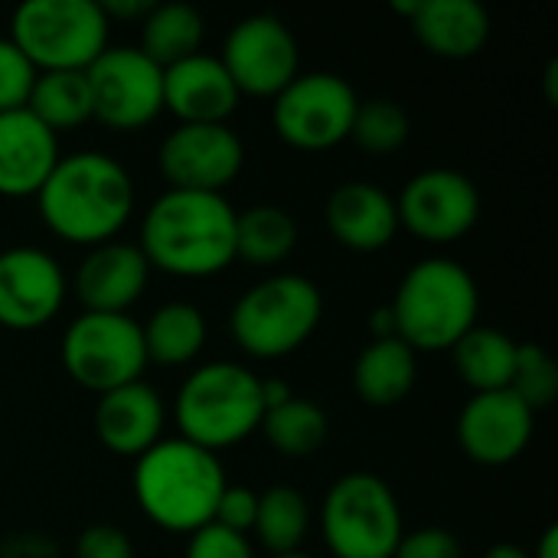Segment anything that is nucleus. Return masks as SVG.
Masks as SVG:
<instances>
[{
  "label": "nucleus",
  "instance_id": "37",
  "mask_svg": "<svg viewBox=\"0 0 558 558\" xmlns=\"http://www.w3.org/2000/svg\"><path fill=\"white\" fill-rule=\"evenodd\" d=\"M75 558H134L131 539L118 526H88L75 539Z\"/></svg>",
  "mask_w": 558,
  "mask_h": 558
},
{
  "label": "nucleus",
  "instance_id": "25",
  "mask_svg": "<svg viewBox=\"0 0 558 558\" xmlns=\"http://www.w3.org/2000/svg\"><path fill=\"white\" fill-rule=\"evenodd\" d=\"M206 36L203 13L190 3H150V10L141 20V52L157 62L160 69H170L190 56L199 52Z\"/></svg>",
  "mask_w": 558,
  "mask_h": 558
},
{
  "label": "nucleus",
  "instance_id": "39",
  "mask_svg": "<svg viewBox=\"0 0 558 558\" xmlns=\"http://www.w3.org/2000/svg\"><path fill=\"white\" fill-rule=\"evenodd\" d=\"M108 23L111 20H144V13L150 10V0H105L101 3Z\"/></svg>",
  "mask_w": 558,
  "mask_h": 558
},
{
  "label": "nucleus",
  "instance_id": "43",
  "mask_svg": "<svg viewBox=\"0 0 558 558\" xmlns=\"http://www.w3.org/2000/svg\"><path fill=\"white\" fill-rule=\"evenodd\" d=\"M484 558H530V553L517 543H497L484 553Z\"/></svg>",
  "mask_w": 558,
  "mask_h": 558
},
{
  "label": "nucleus",
  "instance_id": "26",
  "mask_svg": "<svg viewBox=\"0 0 558 558\" xmlns=\"http://www.w3.org/2000/svg\"><path fill=\"white\" fill-rule=\"evenodd\" d=\"M517 340L497 327H471L454 343V369L474 392H500L510 389V376L517 366Z\"/></svg>",
  "mask_w": 558,
  "mask_h": 558
},
{
  "label": "nucleus",
  "instance_id": "17",
  "mask_svg": "<svg viewBox=\"0 0 558 558\" xmlns=\"http://www.w3.org/2000/svg\"><path fill=\"white\" fill-rule=\"evenodd\" d=\"M59 134L26 108L0 111V196H36L59 163Z\"/></svg>",
  "mask_w": 558,
  "mask_h": 558
},
{
  "label": "nucleus",
  "instance_id": "41",
  "mask_svg": "<svg viewBox=\"0 0 558 558\" xmlns=\"http://www.w3.org/2000/svg\"><path fill=\"white\" fill-rule=\"evenodd\" d=\"M369 333H373V340H392L396 337V317H392L389 304L386 307H376L369 314Z\"/></svg>",
  "mask_w": 558,
  "mask_h": 558
},
{
  "label": "nucleus",
  "instance_id": "20",
  "mask_svg": "<svg viewBox=\"0 0 558 558\" xmlns=\"http://www.w3.org/2000/svg\"><path fill=\"white\" fill-rule=\"evenodd\" d=\"M95 435L111 454L141 458L163 438V399L141 379L98 396Z\"/></svg>",
  "mask_w": 558,
  "mask_h": 558
},
{
  "label": "nucleus",
  "instance_id": "23",
  "mask_svg": "<svg viewBox=\"0 0 558 558\" xmlns=\"http://www.w3.org/2000/svg\"><path fill=\"white\" fill-rule=\"evenodd\" d=\"M415 379H418L415 350L409 343H402L399 337L369 340L353 366L356 396L366 405H379V409L402 402L412 392Z\"/></svg>",
  "mask_w": 558,
  "mask_h": 558
},
{
  "label": "nucleus",
  "instance_id": "42",
  "mask_svg": "<svg viewBox=\"0 0 558 558\" xmlns=\"http://www.w3.org/2000/svg\"><path fill=\"white\" fill-rule=\"evenodd\" d=\"M530 558H558V526H549L543 539L536 543V553Z\"/></svg>",
  "mask_w": 558,
  "mask_h": 558
},
{
  "label": "nucleus",
  "instance_id": "44",
  "mask_svg": "<svg viewBox=\"0 0 558 558\" xmlns=\"http://www.w3.org/2000/svg\"><path fill=\"white\" fill-rule=\"evenodd\" d=\"M546 98L549 105H558V59H553L546 69Z\"/></svg>",
  "mask_w": 558,
  "mask_h": 558
},
{
  "label": "nucleus",
  "instance_id": "12",
  "mask_svg": "<svg viewBox=\"0 0 558 558\" xmlns=\"http://www.w3.org/2000/svg\"><path fill=\"white\" fill-rule=\"evenodd\" d=\"M219 62L239 95L275 98L291 78H298L301 49L284 20L275 13H255L229 29Z\"/></svg>",
  "mask_w": 558,
  "mask_h": 558
},
{
  "label": "nucleus",
  "instance_id": "10",
  "mask_svg": "<svg viewBox=\"0 0 558 558\" xmlns=\"http://www.w3.org/2000/svg\"><path fill=\"white\" fill-rule=\"evenodd\" d=\"M356 92L337 72H298L271 105L275 131L298 150H330L350 137Z\"/></svg>",
  "mask_w": 558,
  "mask_h": 558
},
{
  "label": "nucleus",
  "instance_id": "32",
  "mask_svg": "<svg viewBox=\"0 0 558 558\" xmlns=\"http://www.w3.org/2000/svg\"><path fill=\"white\" fill-rule=\"evenodd\" d=\"M510 392L533 412L553 405L558 396L556 360L539 343H520L517 347V366L510 376Z\"/></svg>",
  "mask_w": 558,
  "mask_h": 558
},
{
  "label": "nucleus",
  "instance_id": "27",
  "mask_svg": "<svg viewBox=\"0 0 558 558\" xmlns=\"http://www.w3.org/2000/svg\"><path fill=\"white\" fill-rule=\"evenodd\" d=\"M298 248V222L288 209L258 203L245 213H235V258L271 268L281 265Z\"/></svg>",
  "mask_w": 558,
  "mask_h": 558
},
{
  "label": "nucleus",
  "instance_id": "13",
  "mask_svg": "<svg viewBox=\"0 0 558 558\" xmlns=\"http://www.w3.org/2000/svg\"><path fill=\"white\" fill-rule=\"evenodd\" d=\"M399 226L418 242L448 245L464 239L481 219V193L471 177L451 167L415 173L396 199Z\"/></svg>",
  "mask_w": 558,
  "mask_h": 558
},
{
  "label": "nucleus",
  "instance_id": "5",
  "mask_svg": "<svg viewBox=\"0 0 558 558\" xmlns=\"http://www.w3.org/2000/svg\"><path fill=\"white\" fill-rule=\"evenodd\" d=\"M265 415L262 379L242 363H206L193 369L173 402L180 438L213 454L258 432Z\"/></svg>",
  "mask_w": 558,
  "mask_h": 558
},
{
  "label": "nucleus",
  "instance_id": "31",
  "mask_svg": "<svg viewBox=\"0 0 558 558\" xmlns=\"http://www.w3.org/2000/svg\"><path fill=\"white\" fill-rule=\"evenodd\" d=\"M350 137L383 157V154H396L405 141H409V114L399 101L392 98H369V101H360L356 105V114H353V128H350Z\"/></svg>",
  "mask_w": 558,
  "mask_h": 558
},
{
  "label": "nucleus",
  "instance_id": "11",
  "mask_svg": "<svg viewBox=\"0 0 558 558\" xmlns=\"http://www.w3.org/2000/svg\"><path fill=\"white\" fill-rule=\"evenodd\" d=\"M85 75L92 118L111 131H137L163 111V69L137 46H108Z\"/></svg>",
  "mask_w": 558,
  "mask_h": 558
},
{
  "label": "nucleus",
  "instance_id": "38",
  "mask_svg": "<svg viewBox=\"0 0 558 558\" xmlns=\"http://www.w3.org/2000/svg\"><path fill=\"white\" fill-rule=\"evenodd\" d=\"M0 558H59V549L52 539L26 533V536H13L0 543Z\"/></svg>",
  "mask_w": 558,
  "mask_h": 558
},
{
  "label": "nucleus",
  "instance_id": "40",
  "mask_svg": "<svg viewBox=\"0 0 558 558\" xmlns=\"http://www.w3.org/2000/svg\"><path fill=\"white\" fill-rule=\"evenodd\" d=\"M288 399H294V392H291V386H288L284 379H262V402H265V412L284 405Z\"/></svg>",
  "mask_w": 558,
  "mask_h": 558
},
{
  "label": "nucleus",
  "instance_id": "33",
  "mask_svg": "<svg viewBox=\"0 0 558 558\" xmlns=\"http://www.w3.org/2000/svg\"><path fill=\"white\" fill-rule=\"evenodd\" d=\"M33 82H36L33 62L16 49L10 36H0V111L26 108Z\"/></svg>",
  "mask_w": 558,
  "mask_h": 558
},
{
  "label": "nucleus",
  "instance_id": "16",
  "mask_svg": "<svg viewBox=\"0 0 558 558\" xmlns=\"http://www.w3.org/2000/svg\"><path fill=\"white\" fill-rule=\"evenodd\" d=\"M536 412L526 409L510 389L474 392L458 418V441L464 454L484 468H504L517 461L536 432Z\"/></svg>",
  "mask_w": 558,
  "mask_h": 558
},
{
  "label": "nucleus",
  "instance_id": "29",
  "mask_svg": "<svg viewBox=\"0 0 558 558\" xmlns=\"http://www.w3.org/2000/svg\"><path fill=\"white\" fill-rule=\"evenodd\" d=\"M311 530V507L294 487H268L258 494V513L252 533L271 556H291Z\"/></svg>",
  "mask_w": 558,
  "mask_h": 558
},
{
  "label": "nucleus",
  "instance_id": "21",
  "mask_svg": "<svg viewBox=\"0 0 558 558\" xmlns=\"http://www.w3.org/2000/svg\"><path fill=\"white\" fill-rule=\"evenodd\" d=\"M330 235L353 252H379L399 232L396 199L366 180L340 183L324 209Z\"/></svg>",
  "mask_w": 558,
  "mask_h": 558
},
{
  "label": "nucleus",
  "instance_id": "1",
  "mask_svg": "<svg viewBox=\"0 0 558 558\" xmlns=\"http://www.w3.org/2000/svg\"><path fill=\"white\" fill-rule=\"evenodd\" d=\"M39 216L52 235L72 245H105L134 213L131 173L105 150H75L59 157L36 193Z\"/></svg>",
  "mask_w": 558,
  "mask_h": 558
},
{
  "label": "nucleus",
  "instance_id": "35",
  "mask_svg": "<svg viewBox=\"0 0 558 558\" xmlns=\"http://www.w3.org/2000/svg\"><path fill=\"white\" fill-rule=\"evenodd\" d=\"M255 513H258V494L248 490V487L226 484V490H222V497L216 504L213 523L222 526V530H232L239 536H248V530L255 526Z\"/></svg>",
  "mask_w": 558,
  "mask_h": 558
},
{
  "label": "nucleus",
  "instance_id": "8",
  "mask_svg": "<svg viewBox=\"0 0 558 558\" xmlns=\"http://www.w3.org/2000/svg\"><path fill=\"white\" fill-rule=\"evenodd\" d=\"M320 526L337 558H392L402 543V507L383 477L353 471L327 490Z\"/></svg>",
  "mask_w": 558,
  "mask_h": 558
},
{
  "label": "nucleus",
  "instance_id": "9",
  "mask_svg": "<svg viewBox=\"0 0 558 558\" xmlns=\"http://www.w3.org/2000/svg\"><path fill=\"white\" fill-rule=\"evenodd\" d=\"M62 366L88 392H111L137 383L147 369L141 324L128 314H78L62 337Z\"/></svg>",
  "mask_w": 558,
  "mask_h": 558
},
{
  "label": "nucleus",
  "instance_id": "45",
  "mask_svg": "<svg viewBox=\"0 0 558 558\" xmlns=\"http://www.w3.org/2000/svg\"><path fill=\"white\" fill-rule=\"evenodd\" d=\"M271 558H311V556H304V553H291V556H271Z\"/></svg>",
  "mask_w": 558,
  "mask_h": 558
},
{
  "label": "nucleus",
  "instance_id": "6",
  "mask_svg": "<svg viewBox=\"0 0 558 558\" xmlns=\"http://www.w3.org/2000/svg\"><path fill=\"white\" fill-rule=\"evenodd\" d=\"M324 317L320 288L304 275H271L248 288L229 317L232 340L255 360H281L301 350Z\"/></svg>",
  "mask_w": 558,
  "mask_h": 558
},
{
  "label": "nucleus",
  "instance_id": "24",
  "mask_svg": "<svg viewBox=\"0 0 558 558\" xmlns=\"http://www.w3.org/2000/svg\"><path fill=\"white\" fill-rule=\"evenodd\" d=\"M141 333H144L147 363L186 366L203 353L209 330H206V317L199 307H193L186 301H170V304H160L147 317Z\"/></svg>",
  "mask_w": 558,
  "mask_h": 558
},
{
  "label": "nucleus",
  "instance_id": "30",
  "mask_svg": "<svg viewBox=\"0 0 558 558\" xmlns=\"http://www.w3.org/2000/svg\"><path fill=\"white\" fill-rule=\"evenodd\" d=\"M258 428L268 438V445L284 458H307V454L320 451L327 441V432H330L327 412L317 402L301 399V396L288 399L278 409H268L262 415Z\"/></svg>",
  "mask_w": 558,
  "mask_h": 558
},
{
  "label": "nucleus",
  "instance_id": "7",
  "mask_svg": "<svg viewBox=\"0 0 558 558\" xmlns=\"http://www.w3.org/2000/svg\"><path fill=\"white\" fill-rule=\"evenodd\" d=\"M108 33L95 0H26L10 20V39L36 72H85L108 49Z\"/></svg>",
  "mask_w": 558,
  "mask_h": 558
},
{
  "label": "nucleus",
  "instance_id": "3",
  "mask_svg": "<svg viewBox=\"0 0 558 558\" xmlns=\"http://www.w3.org/2000/svg\"><path fill=\"white\" fill-rule=\"evenodd\" d=\"M226 484L219 454L183 438H160L137 458L131 477L141 513L157 530L180 536H193L213 523Z\"/></svg>",
  "mask_w": 558,
  "mask_h": 558
},
{
  "label": "nucleus",
  "instance_id": "28",
  "mask_svg": "<svg viewBox=\"0 0 558 558\" xmlns=\"http://www.w3.org/2000/svg\"><path fill=\"white\" fill-rule=\"evenodd\" d=\"M26 111L52 134L92 121V88L85 72H36Z\"/></svg>",
  "mask_w": 558,
  "mask_h": 558
},
{
  "label": "nucleus",
  "instance_id": "22",
  "mask_svg": "<svg viewBox=\"0 0 558 558\" xmlns=\"http://www.w3.org/2000/svg\"><path fill=\"white\" fill-rule=\"evenodd\" d=\"M412 29L428 52L471 59L490 39V13L477 0H418Z\"/></svg>",
  "mask_w": 558,
  "mask_h": 558
},
{
  "label": "nucleus",
  "instance_id": "15",
  "mask_svg": "<svg viewBox=\"0 0 558 558\" xmlns=\"http://www.w3.org/2000/svg\"><path fill=\"white\" fill-rule=\"evenodd\" d=\"M62 265L33 245H13L0 252V327L39 330L65 301Z\"/></svg>",
  "mask_w": 558,
  "mask_h": 558
},
{
  "label": "nucleus",
  "instance_id": "4",
  "mask_svg": "<svg viewBox=\"0 0 558 558\" xmlns=\"http://www.w3.org/2000/svg\"><path fill=\"white\" fill-rule=\"evenodd\" d=\"M396 337L415 353L454 350V343L477 327L481 291L474 275L454 258H422L405 271L389 304Z\"/></svg>",
  "mask_w": 558,
  "mask_h": 558
},
{
  "label": "nucleus",
  "instance_id": "19",
  "mask_svg": "<svg viewBox=\"0 0 558 558\" xmlns=\"http://www.w3.org/2000/svg\"><path fill=\"white\" fill-rule=\"evenodd\" d=\"M239 98L219 56L196 52L163 69V108L177 114L180 124H226Z\"/></svg>",
  "mask_w": 558,
  "mask_h": 558
},
{
  "label": "nucleus",
  "instance_id": "18",
  "mask_svg": "<svg viewBox=\"0 0 558 558\" xmlns=\"http://www.w3.org/2000/svg\"><path fill=\"white\" fill-rule=\"evenodd\" d=\"M150 265L131 242H105L88 248L75 271V294L92 314H128V307L144 294Z\"/></svg>",
  "mask_w": 558,
  "mask_h": 558
},
{
  "label": "nucleus",
  "instance_id": "36",
  "mask_svg": "<svg viewBox=\"0 0 558 558\" xmlns=\"http://www.w3.org/2000/svg\"><path fill=\"white\" fill-rule=\"evenodd\" d=\"M392 558H461V543L441 526H425L415 533H402V543L396 546Z\"/></svg>",
  "mask_w": 558,
  "mask_h": 558
},
{
  "label": "nucleus",
  "instance_id": "2",
  "mask_svg": "<svg viewBox=\"0 0 558 558\" xmlns=\"http://www.w3.org/2000/svg\"><path fill=\"white\" fill-rule=\"evenodd\" d=\"M137 248L173 278H213L235 262V209L222 193L167 190L147 206Z\"/></svg>",
  "mask_w": 558,
  "mask_h": 558
},
{
  "label": "nucleus",
  "instance_id": "14",
  "mask_svg": "<svg viewBox=\"0 0 558 558\" xmlns=\"http://www.w3.org/2000/svg\"><path fill=\"white\" fill-rule=\"evenodd\" d=\"M170 190L222 193L245 167V147L229 124H177L157 150Z\"/></svg>",
  "mask_w": 558,
  "mask_h": 558
},
{
  "label": "nucleus",
  "instance_id": "34",
  "mask_svg": "<svg viewBox=\"0 0 558 558\" xmlns=\"http://www.w3.org/2000/svg\"><path fill=\"white\" fill-rule=\"evenodd\" d=\"M183 558H255V553H252L248 536H239L232 530L209 523L190 536Z\"/></svg>",
  "mask_w": 558,
  "mask_h": 558
}]
</instances>
